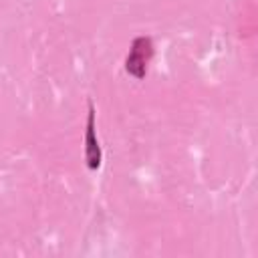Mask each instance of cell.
<instances>
[{
  "instance_id": "6da1fadb",
  "label": "cell",
  "mask_w": 258,
  "mask_h": 258,
  "mask_svg": "<svg viewBox=\"0 0 258 258\" xmlns=\"http://www.w3.org/2000/svg\"><path fill=\"white\" fill-rule=\"evenodd\" d=\"M153 56V42L149 36H137L131 42L127 60H125V69L131 77L135 79H143L147 75V64Z\"/></svg>"
},
{
  "instance_id": "7a4b0ae2",
  "label": "cell",
  "mask_w": 258,
  "mask_h": 258,
  "mask_svg": "<svg viewBox=\"0 0 258 258\" xmlns=\"http://www.w3.org/2000/svg\"><path fill=\"white\" fill-rule=\"evenodd\" d=\"M85 159L89 169H97L101 165V147L95 133V109L89 103V115H87V131H85Z\"/></svg>"
}]
</instances>
